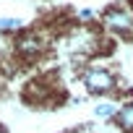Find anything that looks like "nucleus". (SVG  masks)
<instances>
[{
  "label": "nucleus",
  "instance_id": "nucleus-1",
  "mask_svg": "<svg viewBox=\"0 0 133 133\" xmlns=\"http://www.w3.org/2000/svg\"><path fill=\"white\" fill-rule=\"evenodd\" d=\"M81 81H84L86 89L94 91V94H110V91L117 86L115 76H112L110 71H104V68H86L84 76H81Z\"/></svg>",
  "mask_w": 133,
  "mask_h": 133
},
{
  "label": "nucleus",
  "instance_id": "nucleus-2",
  "mask_svg": "<svg viewBox=\"0 0 133 133\" xmlns=\"http://www.w3.org/2000/svg\"><path fill=\"white\" fill-rule=\"evenodd\" d=\"M104 24L112 29V31H117V34H128L130 29H133V13L130 11H125V8H110L107 13H104Z\"/></svg>",
  "mask_w": 133,
  "mask_h": 133
},
{
  "label": "nucleus",
  "instance_id": "nucleus-3",
  "mask_svg": "<svg viewBox=\"0 0 133 133\" xmlns=\"http://www.w3.org/2000/svg\"><path fill=\"white\" fill-rule=\"evenodd\" d=\"M115 123H117L123 130L133 133V102H125V104L115 112Z\"/></svg>",
  "mask_w": 133,
  "mask_h": 133
},
{
  "label": "nucleus",
  "instance_id": "nucleus-4",
  "mask_svg": "<svg viewBox=\"0 0 133 133\" xmlns=\"http://www.w3.org/2000/svg\"><path fill=\"white\" fill-rule=\"evenodd\" d=\"M115 112H117V110H115V107H112L110 102H99V104L94 107V115H97L99 120H107V117H115Z\"/></svg>",
  "mask_w": 133,
  "mask_h": 133
},
{
  "label": "nucleus",
  "instance_id": "nucleus-5",
  "mask_svg": "<svg viewBox=\"0 0 133 133\" xmlns=\"http://www.w3.org/2000/svg\"><path fill=\"white\" fill-rule=\"evenodd\" d=\"M16 29H21V18H11V16L0 18V31H16Z\"/></svg>",
  "mask_w": 133,
  "mask_h": 133
},
{
  "label": "nucleus",
  "instance_id": "nucleus-6",
  "mask_svg": "<svg viewBox=\"0 0 133 133\" xmlns=\"http://www.w3.org/2000/svg\"><path fill=\"white\" fill-rule=\"evenodd\" d=\"M42 47V42H37V37H26L24 42H21V50H26V52H34V50H39Z\"/></svg>",
  "mask_w": 133,
  "mask_h": 133
},
{
  "label": "nucleus",
  "instance_id": "nucleus-7",
  "mask_svg": "<svg viewBox=\"0 0 133 133\" xmlns=\"http://www.w3.org/2000/svg\"><path fill=\"white\" fill-rule=\"evenodd\" d=\"M91 13H94L91 8H81V11H78V16H81V18H91Z\"/></svg>",
  "mask_w": 133,
  "mask_h": 133
}]
</instances>
